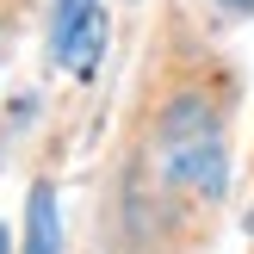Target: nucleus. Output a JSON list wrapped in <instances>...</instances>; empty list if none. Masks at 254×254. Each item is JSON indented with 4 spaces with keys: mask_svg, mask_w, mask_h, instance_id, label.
<instances>
[{
    "mask_svg": "<svg viewBox=\"0 0 254 254\" xmlns=\"http://www.w3.org/2000/svg\"><path fill=\"white\" fill-rule=\"evenodd\" d=\"M25 254H62V223H56V192L37 186L25 211Z\"/></svg>",
    "mask_w": 254,
    "mask_h": 254,
    "instance_id": "obj_2",
    "label": "nucleus"
},
{
    "mask_svg": "<svg viewBox=\"0 0 254 254\" xmlns=\"http://www.w3.org/2000/svg\"><path fill=\"white\" fill-rule=\"evenodd\" d=\"M223 6H230V12H254V0H223Z\"/></svg>",
    "mask_w": 254,
    "mask_h": 254,
    "instance_id": "obj_4",
    "label": "nucleus"
},
{
    "mask_svg": "<svg viewBox=\"0 0 254 254\" xmlns=\"http://www.w3.org/2000/svg\"><path fill=\"white\" fill-rule=\"evenodd\" d=\"M155 174L174 186V192L198 198V205H217L223 198V174H230V155H223V118L205 93H174L155 118Z\"/></svg>",
    "mask_w": 254,
    "mask_h": 254,
    "instance_id": "obj_1",
    "label": "nucleus"
},
{
    "mask_svg": "<svg viewBox=\"0 0 254 254\" xmlns=\"http://www.w3.org/2000/svg\"><path fill=\"white\" fill-rule=\"evenodd\" d=\"M0 254H6V223H0Z\"/></svg>",
    "mask_w": 254,
    "mask_h": 254,
    "instance_id": "obj_5",
    "label": "nucleus"
},
{
    "mask_svg": "<svg viewBox=\"0 0 254 254\" xmlns=\"http://www.w3.org/2000/svg\"><path fill=\"white\" fill-rule=\"evenodd\" d=\"M87 12H93V0H62V6H56V37H68Z\"/></svg>",
    "mask_w": 254,
    "mask_h": 254,
    "instance_id": "obj_3",
    "label": "nucleus"
}]
</instances>
